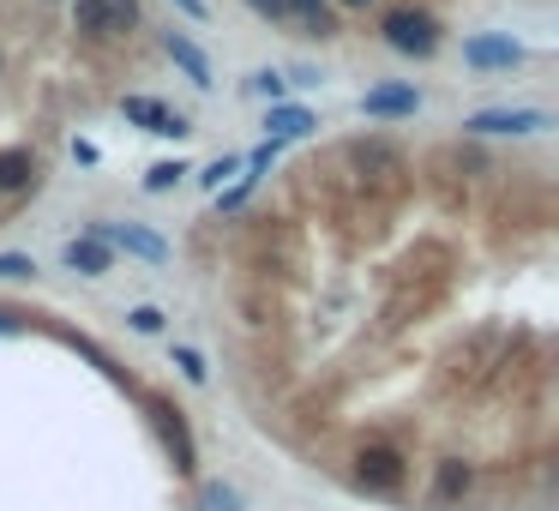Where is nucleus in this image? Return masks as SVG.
<instances>
[{"label": "nucleus", "instance_id": "obj_21", "mask_svg": "<svg viewBox=\"0 0 559 511\" xmlns=\"http://www.w3.org/2000/svg\"><path fill=\"white\" fill-rule=\"evenodd\" d=\"M283 13H295L301 25H313V18L326 13V0H283Z\"/></svg>", "mask_w": 559, "mask_h": 511}, {"label": "nucleus", "instance_id": "obj_18", "mask_svg": "<svg viewBox=\"0 0 559 511\" xmlns=\"http://www.w3.org/2000/svg\"><path fill=\"white\" fill-rule=\"evenodd\" d=\"M127 325L151 337V331H163V325H169V319H163V307H132V314H127Z\"/></svg>", "mask_w": 559, "mask_h": 511}, {"label": "nucleus", "instance_id": "obj_14", "mask_svg": "<svg viewBox=\"0 0 559 511\" xmlns=\"http://www.w3.org/2000/svg\"><path fill=\"white\" fill-rule=\"evenodd\" d=\"M469 482H475V475H469V463H440V475H433V499H440V506H452V499H463L469 494Z\"/></svg>", "mask_w": 559, "mask_h": 511}, {"label": "nucleus", "instance_id": "obj_6", "mask_svg": "<svg viewBox=\"0 0 559 511\" xmlns=\"http://www.w3.org/2000/svg\"><path fill=\"white\" fill-rule=\"evenodd\" d=\"M120 115L139 120L144 132H156V139H187V115H175V108H163L156 97H120Z\"/></svg>", "mask_w": 559, "mask_h": 511}, {"label": "nucleus", "instance_id": "obj_4", "mask_svg": "<svg viewBox=\"0 0 559 511\" xmlns=\"http://www.w3.org/2000/svg\"><path fill=\"white\" fill-rule=\"evenodd\" d=\"M91 241L120 247V253H132V259H144V265H163V259H169V241L156 235V229H139V223H91Z\"/></svg>", "mask_w": 559, "mask_h": 511}, {"label": "nucleus", "instance_id": "obj_11", "mask_svg": "<svg viewBox=\"0 0 559 511\" xmlns=\"http://www.w3.org/2000/svg\"><path fill=\"white\" fill-rule=\"evenodd\" d=\"M313 127H319V120H313L307 108H295V103H271V115H265V132H271V144L307 139Z\"/></svg>", "mask_w": 559, "mask_h": 511}, {"label": "nucleus", "instance_id": "obj_5", "mask_svg": "<svg viewBox=\"0 0 559 511\" xmlns=\"http://www.w3.org/2000/svg\"><path fill=\"white\" fill-rule=\"evenodd\" d=\"M469 132H511V139H530V132H547L554 115L547 108H482V115L463 120Z\"/></svg>", "mask_w": 559, "mask_h": 511}, {"label": "nucleus", "instance_id": "obj_22", "mask_svg": "<svg viewBox=\"0 0 559 511\" xmlns=\"http://www.w3.org/2000/svg\"><path fill=\"white\" fill-rule=\"evenodd\" d=\"M223 175H234V157H217V163H205V175H199V181H205L211 193H217V187H223Z\"/></svg>", "mask_w": 559, "mask_h": 511}, {"label": "nucleus", "instance_id": "obj_2", "mask_svg": "<svg viewBox=\"0 0 559 511\" xmlns=\"http://www.w3.org/2000/svg\"><path fill=\"white\" fill-rule=\"evenodd\" d=\"M355 482H361L367 494H397V487L409 482L404 451H391V446H361V451H355Z\"/></svg>", "mask_w": 559, "mask_h": 511}, {"label": "nucleus", "instance_id": "obj_9", "mask_svg": "<svg viewBox=\"0 0 559 511\" xmlns=\"http://www.w3.org/2000/svg\"><path fill=\"white\" fill-rule=\"evenodd\" d=\"M416 108H421V91H409V85H385V91L361 97V115H373V120H404Z\"/></svg>", "mask_w": 559, "mask_h": 511}, {"label": "nucleus", "instance_id": "obj_10", "mask_svg": "<svg viewBox=\"0 0 559 511\" xmlns=\"http://www.w3.org/2000/svg\"><path fill=\"white\" fill-rule=\"evenodd\" d=\"M463 61L469 66H518L523 61V42H511V37H469L463 42Z\"/></svg>", "mask_w": 559, "mask_h": 511}, {"label": "nucleus", "instance_id": "obj_23", "mask_svg": "<svg viewBox=\"0 0 559 511\" xmlns=\"http://www.w3.org/2000/svg\"><path fill=\"white\" fill-rule=\"evenodd\" d=\"M247 7H253L259 18H283V0H247Z\"/></svg>", "mask_w": 559, "mask_h": 511}, {"label": "nucleus", "instance_id": "obj_13", "mask_svg": "<svg viewBox=\"0 0 559 511\" xmlns=\"http://www.w3.org/2000/svg\"><path fill=\"white\" fill-rule=\"evenodd\" d=\"M30 181H37V157L30 151H0V193H18Z\"/></svg>", "mask_w": 559, "mask_h": 511}, {"label": "nucleus", "instance_id": "obj_17", "mask_svg": "<svg viewBox=\"0 0 559 511\" xmlns=\"http://www.w3.org/2000/svg\"><path fill=\"white\" fill-rule=\"evenodd\" d=\"M175 368H181L193 385H205V373H211V368H205V355H199V349H187V343L175 349Z\"/></svg>", "mask_w": 559, "mask_h": 511}, {"label": "nucleus", "instance_id": "obj_1", "mask_svg": "<svg viewBox=\"0 0 559 511\" xmlns=\"http://www.w3.org/2000/svg\"><path fill=\"white\" fill-rule=\"evenodd\" d=\"M132 25H139V0H73L78 37H120Z\"/></svg>", "mask_w": 559, "mask_h": 511}, {"label": "nucleus", "instance_id": "obj_26", "mask_svg": "<svg viewBox=\"0 0 559 511\" xmlns=\"http://www.w3.org/2000/svg\"><path fill=\"white\" fill-rule=\"evenodd\" d=\"M343 7H367V0H343Z\"/></svg>", "mask_w": 559, "mask_h": 511}, {"label": "nucleus", "instance_id": "obj_3", "mask_svg": "<svg viewBox=\"0 0 559 511\" xmlns=\"http://www.w3.org/2000/svg\"><path fill=\"white\" fill-rule=\"evenodd\" d=\"M379 30H385V42L397 54H416V61H428V54L440 49V25H433L428 13H409V7H404V13H385V25H379Z\"/></svg>", "mask_w": 559, "mask_h": 511}, {"label": "nucleus", "instance_id": "obj_16", "mask_svg": "<svg viewBox=\"0 0 559 511\" xmlns=\"http://www.w3.org/2000/svg\"><path fill=\"white\" fill-rule=\"evenodd\" d=\"M253 91L265 97V103H283V91H289V79L283 73H271V66H265V73H253Z\"/></svg>", "mask_w": 559, "mask_h": 511}, {"label": "nucleus", "instance_id": "obj_8", "mask_svg": "<svg viewBox=\"0 0 559 511\" xmlns=\"http://www.w3.org/2000/svg\"><path fill=\"white\" fill-rule=\"evenodd\" d=\"M156 433H163V446L175 451V470H187V475H193L199 451H193V433H187L181 409H169V404H156Z\"/></svg>", "mask_w": 559, "mask_h": 511}, {"label": "nucleus", "instance_id": "obj_24", "mask_svg": "<svg viewBox=\"0 0 559 511\" xmlns=\"http://www.w3.org/2000/svg\"><path fill=\"white\" fill-rule=\"evenodd\" d=\"M175 7H181L187 18H205V0H175Z\"/></svg>", "mask_w": 559, "mask_h": 511}, {"label": "nucleus", "instance_id": "obj_12", "mask_svg": "<svg viewBox=\"0 0 559 511\" xmlns=\"http://www.w3.org/2000/svg\"><path fill=\"white\" fill-rule=\"evenodd\" d=\"M61 259H66V271H78V277H103L109 271V247H103V241H91V235H73Z\"/></svg>", "mask_w": 559, "mask_h": 511}, {"label": "nucleus", "instance_id": "obj_7", "mask_svg": "<svg viewBox=\"0 0 559 511\" xmlns=\"http://www.w3.org/2000/svg\"><path fill=\"white\" fill-rule=\"evenodd\" d=\"M163 49H169V61L181 66V73L199 85V91H211V85H217V73H211V54L199 49L193 37H181V30H169V37H163Z\"/></svg>", "mask_w": 559, "mask_h": 511}, {"label": "nucleus", "instance_id": "obj_25", "mask_svg": "<svg viewBox=\"0 0 559 511\" xmlns=\"http://www.w3.org/2000/svg\"><path fill=\"white\" fill-rule=\"evenodd\" d=\"M0 331H18V314H0Z\"/></svg>", "mask_w": 559, "mask_h": 511}, {"label": "nucleus", "instance_id": "obj_15", "mask_svg": "<svg viewBox=\"0 0 559 511\" xmlns=\"http://www.w3.org/2000/svg\"><path fill=\"white\" fill-rule=\"evenodd\" d=\"M181 175H193L181 157H175V163H156V169H144V193H169V187L181 181Z\"/></svg>", "mask_w": 559, "mask_h": 511}, {"label": "nucleus", "instance_id": "obj_19", "mask_svg": "<svg viewBox=\"0 0 559 511\" xmlns=\"http://www.w3.org/2000/svg\"><path fill=\"white\" fill-rule=\"evenodd\" d=\"M30 271H37L30 253H0V277H7V283H13V277H30Z\"/></svg>", "mask_w": 559, "mask_h": 511}, {"label": "nucleus", "instance_id": "obj_20", "mask_svg": "<svg viewBox=\"0 0 559 511\" xmlns=\"http://www.w3.org/2000/svg\"><path fill=\"white\" fill-rule=\"evenodd\" d=\"M205 511H241V499H234L223 482H211V487H205Z\"/></svg>", "mask_w": 559, "mask_h": 511}]
</instances>
